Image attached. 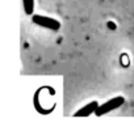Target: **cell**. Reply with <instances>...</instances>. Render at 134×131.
<instances>
[{"instance_id": "6da1fadb", "label": "cell", "mask_w": 134, "mask_h": 131, "mask_svg": "<svg viewBox=\"0 0 134 131\" xmlns=\"http://www.w3.org/2000/svg\"><path fill=\"white\" fill-rule=\"evenodd\" d=\"M124 104H125V98L121 97V96L114 97V98H110L109 101H107V102H104L103 105H100V106L97 108V110L95 111V114H96L97 117H101V115H104L105 113H109V111H112V110H114V109H118V108L122 106Z\"/></svg>"}, {"instance_id": "7a4b0ae2", "label": "cell", "mask_w": 134, "mask_h": 131, "mask_svg": "<svg viewBox=\"0 0 134 131\" xmlns=\"http://www.w3.org/2000/svg\"><path fill=\"white\" fill-rule=\"evenodd\" d=\"M33 22L38 26H42V28H47L50 30H58L60 28V22L51 19V17H46V16H42V15H34L32 17Z\"/></svg>"}, {"instance_id": "3957f363", "label": "cell", "mask_w": 134, "mask_h": 131, "mask_svg": "<svg viewBox=\"0 0 134 131\" xmlns=\"http://www.w3.org/2000/svg\"><path fill=\"white\" fill-rule=\"evenodd\" d=\"M99 106H100V105H99L96 101L90 102L88 105H86V106H83L82 109H79L74 115H75V117H88V115L93 114V113L97 110V108H99Z\"/></svg>"}, {"instance_id": "277c9868", "label": "cell", "mask_w": 134, "mask_h": 131, "mask_svg": "<svg viewBox=\"0 0 134 131\" xmlns=\"http://www.w3.org/2000/svg\"><path fill=\"white\" fill-rule=\"evenodd\" d=\"M24 3V11L26 15H33V11H34V0H23Z\"/></svg>"}, {"instance_id": "5b68a950", "label": "cell", "mask_w": 134, "mask_h": 131, "mask_svg": "<svg viewBox=\"0 0 134 131\" xmlns=\"http://www.w3.org/2000/svg\"><path fill=\"white\" fill-rule=\"evenodd\" d=\"M108 28H109V29H112V30H114V29L117 28V25H116L114 22H112V21H109V22H108Z\"/></svg>"}]
</instances>
